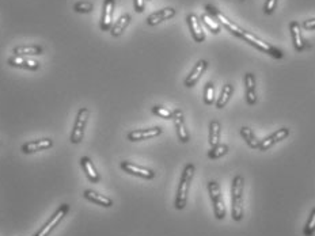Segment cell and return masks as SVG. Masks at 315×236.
Wrapping results in <instances>:
<instances>
[{"instance_id":"5b68a950","label":"cell","mask_w":315,"mask_h":236,"mask_svg":"<svg viewBox=\"0 0 315 236\" xmlns=\"http://www.w3.org/2000/svg\"><path fill=\"white\" fill-rule=\"evenodd\" d=\"M88 116H90V110H88L87 107H80L79 109L78 116H76L75 124H74V129H72V133H71V142L72 144H79L83 140Z\"/></svg>"},{"instance_id":"52a82bcc","label":"cell","mask_w":315,"mask_h":236,"mask_svg":"<svg viewBox=\"0 0 315 236\" xmlns=\"http://www.w3.org/2000/svg\"><path fill=\"white\" fill-rule=\"evenodd\" d=\"M120 167L123 168L124 171L128 172L131 175H134V177L143 178V179H152V178H155V172L152 171V170L147 168V167H143V165H134V163L128 162V160L121 162Z\"/></svg>"},{"instance_id":"9a60e30c","label":"cell","mask_w":315,"mask_h":236,"mask_svg":"<svg viewBox=\"0 0 315 236\" xmlns=\"http://www.w3.org/2000/svg\"><path fill=\"white\" fill-rule=\"evenodd\" d=\"M175 14H177L175 8H171V7L158 10V11L152 12L151 15L147 18V24H150V26H157V24H162L163 21H167V19L175 17Z\"/></svg>"},{"instance_id":"7402d4cb","label":"cell","mask_w":315,"mask_h":236,"mask_svg":"<svg viewBox=\"0 0 315 236\" xmlns=\"http://www.w3.org/2000/svg\"><path fill=\"white\" fill-rule=\"evenodd\" d=\"M234 94V86L231 83H227V84H224L223 86L222 91H220V95L217 96V99H216L215 105L217 109H223V107L227 106V103L231 99V96Z\"/></svg>"},{"instance_id":"8992f818","label":"cell","mask_w":315,"mask_h":236,"mask_svg":"<svg viewBox=\"0 0 315 236\" xmlns=\"http://www.w3.org/2000/svg\"><path fill=\"white\" fill-rule=\"evenodd\" d=\"M70 212V205L68 204H63V205H60L57 208V211L53 213L52 216L49 217L47 223L44 224V227H41V230L38 231L34 236H48L53 230H54V227L63 220V218L67 216V213Z\"/></svg>"},{"instance_id":"ac0fdd59","label":"cell","mask_w":315,"mask_h":236,"mask_svg":"<svg viewBox=\"0 0 315 236\" xmlns=\"http://www.w3.org/2000/svg\"><path fill=\"white\" fill-rule=\"evenodd\" d=\"M289 31H291L292 44H293L295 50L296 52H303L306 42H304V38L302 36V27H300V24L296 21H292L289 24Z\"/></svg>"},{"instance_id":"f1b7e54d","label":"cell","mask_w":315,"mask_h":236,"mask_svg":"<svg viewBox=\"0 0 315 236\" xmlns=\"http://www.w3.org/2000/svg\"><path fill=\"white\" fill-rule=\"evenodd\" d=\"M315 234V208L310 213L309 218L306 221L303 228V235L304 236H313Z\"/></svg>"},{"instance_id":"3957f363","label":"cell","mask_w":315,"mask_h":236,"mask_svg":"<svg viewBox=\"0 0 315 236\" xmlns=\"http://www.w3.org/2000/svg\"><path fill=\"white\" fill-rule=\"evenodd\" d=\"M238 38L240 40H243L247 44H250L251 47H254L258 50H261L262 53H266L269 56H272L274 59H283L284 57V53L281 52L279 47H273V45H270L269 42L263 41L261 38H258L256 34H253V33H249V31H246L245 29L240 30V33L238 34Z\"/></svg>"},{"instance_id":"ffe728a7","label":"cell","mask_w":315,"mask_h":236,"mask_svg":"<svg viewBox=\"0 0 315 236\" xmlns=\"http://www.w3.org/2000/svg\"><path fill=\"white\" fill-rule=\"evenodd\" d=\"M80 165H82V168L84 170V174H86V177L91 181L93 183H98L101 181L100 177V172L97 171V168H95V165L91 162L90 158L87 156H83L82 159H80Z\"/></svg>"},{"instance_id":"f546056e","label":"cell","mask_w":315,"mask_h":236,"mask_svg":"<svg viewBox=\"0 0 315 236\" xmlns=\"http://www.w3.org/2000/svg\"><path fill=\"white\" fill-rule=\"evenodd\" d=\"M151 112L158 117L164 118V119H173V112L163 106H154L151 109Z\"/></svg>"},{"instance_id":"836d02e7","label":"cell","mask_w":315,"mask_h":236,"mask_svg":"<svg viewBox=\"0 0 315 236\" xmlns=\"http://www.w3.org/2000/svg\"><path fill=\"white\" fill-rule=\"evenodd\" d=\"M300 27H303L304 30H315V18L304 21Z\"/></svg>"},{"instance_id":"2e32d148","label":"cell","mask_w":315,"mask_h":236,"mask_svg":"<svg viewBox=\"0 0 315 236\" xmlns=\"http://www.w3.org/2000/svg\"><path fill=\"white\" fill-rule=\"evenodd\" d=\"M113 12H114V0H105L104 1V11L101 19V30L107 31L113 26Z\"/></svg>"},{"instance_id":"44dd1931","label":"cell","mask_w":315,"mask_h":236,"mask_svg":"<svg viewBox=\"0 0 315 236\" xmlns=\"http://www.w3.org/2000/svg\"><path fill=\"white\" fill-rule=\"evenodd\" d=\"M240 137L245 140V142L251 148V149H258L260 148V144H261V140L256 136V133L250 129V128H247V126H242L239 130Z\"/></svg>"},{"instance_id":"9c48e42d","label":"cell","mask_w":315,"mask_h":236,"mask_svg":"<svg viewBox=\"0 0 315 236\" xmlns=\"http://www.w3.org/2000/svg\"><path fill=\"white\" fill-rule=\"evenodd\" d=\"M173 121H174L175 130H177V136L178 140L181 142H187L190 140L189 136V132L186 129V125H185V118H184V113L180 109H175L173 110Z\"/></svg>"},{"instance_id":"7a4b0ae2","label":"cell","mask_w":315,"mask_h":236,"mask_svg":"<svg viewBox=\"0 0 315 236\" xmlns=\"http://www.w3.org/2000/svg\"><path fill=\"white\" fill-rule=\"evenodd\" d=\"M196 172V167L192 163H189L184 167L182 171L181 179H180V185H178V190H177V195H175L174 207L178 211H182L184 208L186 207L187 204V194L190 190V185H192L193 177Z\"/></svg>"},{"instance_id":"83f0119b","label":"cell","mask_w":315,"mask_h":236,"mask_svg":"<svg viewBox=\"0 0 315 236\" xmlns=\"http://www.w3.org/2000/svg\"><path fill=\"white\" fill-rule=\"evenodd\" d=\"M215 102V86H213V83L212 82H208L204 87V103L205 105H208V106H210V105H213Z\"/></svg>"},{"instance_id":"4dcf8cb0","label":"cell","mask_w":315,"mask_h":236,"mask_svg":"<svg viewBox=\"0 0 315 236\" xmlns=\"http://www.w3.org/2000/svg\"><path fill=\"white\" fill-rule=\"evenodd\" d=\"M74 10L80 14H87V12L93 11V4L90 1H78L74 6Z\"/></svg>"},{"instance_id":"d6a6232c","label":"cell","mask_w":315,"mask_h":236,"mask_svg":"<svg viewBox=\"0 0 315 236\" xmlns=\"http://www.w3.org/2000/svg\"><path fill=\"white\" fill-rule=\"evenodd\" d=\"M133 6H134V11L141 12L144 11V8H146V0H133Z\"/></svg>"},{"instance_id":"6da1fadb","label":"cell","mask_w":315,"mask_h":236,"mask_svg":"<svg viewBox=\"0 0 315 236\" xmlns=\"http://www.w3.org/2000/svg\"><path fill=\"white\" fill-rule=\"evenodd\" d=\"M243 190L245 179L242 175L234 177L231 183V216L235 221L243 220Z\"/></svg>"},{"instance_id":"4fadbf2b","label":"cell","mask_w":315,"mask_h":236,"mask_svg":"<svg viewBox=\"0 0 315 236\" xmlns=\"http://www.w3.org/2000/svg\"><path fill=\"white\" fill-rule=\"evenodd\" d=\"M187 26H189V30L192 33L193 40L196 42H204L205 40V33L203 26H201V22H200L199 17L196 14H189L186 18Z\"/></svg>"},{"instance_id":"1f68e13d","label":"cell","mask_w":315,"mask_h":236,"mask_svg":"<svg viewBox=\"0 0 315 236\" xmlns=\"http://www.w3.org/2000/svg\"><path fill=\"white\" fill-rule=\"evenodd\" d=\"M277 1L279 0H265V4H263V12L266 15H272L277 7Z\"/></svg>"},{"instance_id":"d4e9b609","label":"cell","mask_w":315,"mask_h":236,"mask_svg":"<svg viewBox=\"0 0 315 236\" xmlns=\"http://www.w3.org/2000/svg\"><path fill=\"white\" fill-rule=\"evenodd\" d=\"M44 49L40 45H22V47H17L14 49L15 56H38L42 54Z\"/></svg>"},{"instance_id":"603a6c76","label":"cell","mask_w":315,"mask_h":236,"mask_svg":"<svg viewBox=\"0 0 315 236\" xmlns=\"http://www.w3.org/2000/svg\"><path fill=\"white\" fill-rule=\"evenodd\" d=\"M220 135H222V125L219 121H210V135H208V142H210V148L217 145L220 142Z\"/></svg>"},{"instance_id":"5bb4252c","label":"cell","mask_w":315,"mask_h":236,"mask_svg":"<svg viewBox=\"0 0 315 236\" xmlns=\"http://www.w3.org/2000/svg\"><path fill=\"white\" fill-rule=\"evenodd\" d=\"M53 147V142L51 139H41V140H34V142H25L21 151L24 154H35L38 151H45V149H49V148Z\"/></svg>"},{"instance_id":"e0dca14e","label":"cell","mask_w":315,"mask_h":236,"mask_svg":"<svg viewBox=\"0 0 315 236\" xmlns=\"http://www.w3.org/2000/svg\"><path fill=\"white\" fill-rule=\"evenodd\" d=\"M7 63L11 67H17V68H24V70H29V71H37L40 68V63L35 60L26 59L24 56H12L7 60Z\"/></svg>"},{"instance_id":"484cf974","label":"cell","mask_w":315,"mask_h":236,"mask_svg":"<svg viewBox=\"0 0 315 236\" xmlns=\"http://www.w3.org/2000/svg\"><path fill=\"white\" fill-rule=\"evenodd\" d=\"M228 151H230V147H228V144H217L215 147H212L208 151V158L210 159H219V158H223V156H226L228 154Z\"/></svg>"},{"instance_id":"8fae6325","label":"cell","mask_w":315,"mask_h":236,"mask_svg":"<svg viewBox=\"0 0 315 236\" xmlns=\"http://www.w3.org/2000/svg\"><path fill=\"white\" fill-rule=\"evenodd\" d=\"M207 70H208V61H207V60H199V61L194 64L190 73L186 76L184 84H185L186 87H189V89L193 87V86H196L197 82L200 80V77L203 76V73H204Z\"/></svg>"},{"instance_id":"277c9868","label":"cell","mask_w":315,"mask_h":236,"mask_svg":"<svg viewBox=\"0 0 315 236\" xmlns=\"http://www.w3.org/2000/svg\"><path fill=\"white\" fill-rule=\"evenodd\" d=\"M208 193H210V201L213 205V212H215V217L217 220H223L227 214V208L224 205V200H223L222 188L216 181H210L208 182Z\"/></svg>"},{"instance_id":"cb8c5ba5","label":"cell","mask_w":315,"mask_h":236,"mask_svg":"<svg viewBox=\"0 0 315 236\" xmlns=\"http://www.w3.org/2000/svg\"><path fill=\"white\" fill-rule=\"evenodd\" d=\"M131 15L129 14H124L120 18L117 19V22L111 26L110 33L113 37H120L124 33V30L128 27V24H131Z\"/></svg>"},{"instance_id":"4316f807","label":"cell","mask_w":315,"mask_h":236,"mask_svg":"<svg viewBox=\"0 0 315 236\" xmlns=\"http://www.w3.org/2000/svg\"><path fill=\"white\" fill-rule=\"evenodd\" d=\"M201 21H203V24L207 26V29L210 30V31H212L213 34H219V33L222 31V26L217 24L208 12H205V14L201 15Z\"/></svg>"},{"instance_id":"30bf717a","label":"cell","mask_w":315,"mask_h":236,"mask_svg":"<svg viewBox=\"0 0 315 236\" xmlns=\"http://www.w3.org/2000/svg\"><path fill=\"white\" fill-rule=\"evenodd\" d=\"M289 136V129L288 128H281V129H277L276 132H273L270 136H268L266 139L261 140V144H260V151H268L269 148H272L273 145H276L277 142H283L286 140L287 137Z\"/></svg>"},{"instance_id":"ba28073f","label":"cell","mask_w":315,"mask_h":236,"mask_svg":"<svg viewBox=\"0 0 315 236\" xmlns=\"http://www.w3.org/2000/svg\"><path fill=\"white\" fill-rule=\"evenodd\" d=\"M162 132H163V129L160 126H154V128H148V129L131 130L127 137H128L129 142H143V140L160 136Z\"/></svg>"},{"instance_id":"d6986e66","label":"cell","mask_w":315,"mask_h":236,"mask_svg":"<svg viewBox=\"0 0 315 236\" xmlns=\"http://www.w3.org/2000/svg\"><path fill=\"white\" fill-rule=\"evenodd\" d=\"M83 197H84L86 200L91 201V202L97 204V205H100V207H104V208L113 207V201H111L109 197L100 194V193H97V191H94V190H84Z\"/></svg>"},{"instance_id":"7c38bea8","label":"cell","mask_w":315,"mask_h":236,"mask_svg":"<svg viewBox=\"0 0 315 236\" xmlns=\"http://www.w3.org/2000/svg\"><path fill=\"white\" fill-rule=\"evenodd\" d=\"M245 90L247 105L254 106L257 103V83H256L254 73L251 72H247L245 75Z\"/></svg>"}]
</instances>
